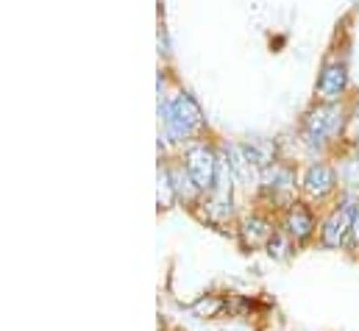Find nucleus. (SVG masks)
<instances>
[{
  "mask_svg": "<svg viewBox=\"0 0 359 331\" xmlns=\"http://www.w3.org/2000/svg\"><path fill=\"white\" fill-rule=\"evenodd\" d=\"M162 114H165V126H168V131H170L173 140L195 137V134H201L203 126H206V120H203L198 103H195L187 92H181L173 100H168L165 109H162Z\"/></svg>",
  "mask_w": 359,
  "mask_h": 331,
  "instance_id": "f257e3e1",
  "label": "nucleus"
},
{
  "mask_svg": "<svg viewBox=\"0 0 359 331\" xmlns=\"http://www.w3.org/2000/svg\"><path fill=\"white\" fill-rule=\"evenodd\" d=\"M340 128H343V112L334 103H326V106L312 109L309 117L304 120V140H306L309 148H320Z\"/></svg>",
  "mask_w": 359,
  "mask_h": 331,
  "instance_id": "f03ea898",
  "label": "nucleus"
},
{
  "mask_svg": "<svg viewBox=\"0 0 359 331\" xmlns=\"http://www.w3.org/2000/svg\"><path fill=\"white\" fill-rule=\"evenodd\" d=\"M184 162H187L189 181H192L198 189H203V192L215 189L220 165H217V156H215V151H212V148H206V145H195V148H189V151H187Z\"/></svg>",
  "mask_w": 359,
  "mask_h": 331,
  "instance_id": "7ed1b4c3",
  "label": "nucleus"
},
{
  "mask_svg": "<svg viewBox=\"0 0 359 331\" xmlns=\"http://www.w3.org/2000/svg\"><path fill=\"white\" fill-rule=\"evenodd\" d=\"M354 220H357V206L354 203H343L340 209H334L329 215V220L323 223V243L329 248H340L348 237V231H354Z\"/></svg>",
  "mask_w": 359,
  "mask_h": 331,
  "instance_id": "20e7f679",
  "label": "nucleus"
},
{
  "mask_svg": "<svg viewBox=\"0 0 359 331\" xmlns=\"http://www.w3.org/2000/svg\"><path fill=\"white\" fill-rule=\"evenodd\" d=\"M346 83H348L346 67H343L340 62H329V65L323 67L320 79H318V92H320V97L334 100V97H340V95H343Z\"/></svg>",
  "mask_w": 359,
  "mask_h": 331,
  "instance_id": "39448f33",
  "label": "nucleus"
},
{
  "mask_svg": "<svg viewBox=\"0 0 359 331\" xmlns=\"http://www.w3.org/2000/svg\"><path fill=\"white\" fill-rule=\"evenodd\" d=\"M334 170L329 165H312L306 173H304V189L315 198H323L334 189Z\"/></svg>",
  "mask_w": 359,
  "mask_h": 331,
  "instance_id": "423d86ee",
  "label": "nucleus"
},
{
  "mask_svg": "<svg viewBox=\"0 0 359 331\" xmlns=\"http://www.w3.org/2000/svg\"><path fill=\"white\" fill-rule=\"evenodd\" d=\"M240 154L245 156V162L257 170H268L270 165H276V145L268 140H251V142H243L240 145Z\"/></svg>",
  "mask_w": 359,
  "mask_h": 331,
  "instance_id": "0eeeda50",
  "label": "nucleus"
},
{
  "mask_svg": "<svg viewBox=\"0 0 359 331\" xmlns=\"http://www.w3.org/2000/svg\"><path fill=\"white\" fill-rule=\"evenodd\" d=\"M287 229H290V234H292L295 240H306V237L312 234V229H315L312 212H309L304 203H292L290 212H287Z\"/></svg>",
  "mask_w": 359,
  "mask_h": 331,
  "instance_id": "6e6552de",
  "label": "nucleus"
},
{
  "mask_svg": "<svg viewBox=\"0 0 359 331\" xmlns=\"http://www.w3.org/2000/svg\"><path fill=\"white\" fill-rule=\"evenodd\" d=\"M292 184H295L292 170H287V167H281V165H273V170L268 167V170L262 173V189H265V192H273V198L287 195V192L292 189Z\"/></svg>",
  "mask_w": 359,
  "mask_h": 331,
  "instance_id": "1a4fd4ad",
  "label": "nucleus"
},
{
  "mask_svg": "<svg viewBox=\"0 0 359 331\" xmlns=\"http://www.w3.org/2000/svg\"><path fill=\"white\" fill-rule=\"evenodd\" d=\"M273 234H276V231L270 229V223L262 220V217H251V220H245V226H243V240H245V245H251V248L268 245Z\"/></svg>",
  "mask_w": 359,
  "mask_h": 331,
  "instance_id": "9d476101",
  "label": "nucleus"
},
{
  "mask_svg": "<svg viewBox=\"0 0 359 331\" xmlns=\"http://www.w3.org/2000/svg\"><path fill=\"white\" fill-rule=\"evenodd\" d=\"M176 201V184H173V175L165 170L159 173V206H173Z\"/></svg>",
  "mask_w": 359,
  "mask_h": 331,
  "instance_id": "9b49d317",
  "label": "nucleus"
},
{
  "mask_svg": "<svg viewBox=\"0 0 359 331\" xmlns=\"http://www.w3.org/2000/svg\"><path fill=\"white\" fill-rule=\"evenodd\" d=\"M268 253L273 256V259H287V253H290V240L284 237V234H273L268 243Z\"/></svg>",
  "mask_w": 359,
  "mask_h": 331,
  "instance_id": "f8f14e48",
  "label": "nucleus"
},
{
  "mask_svg": "<svg viewBox=\"0 0 359 331\" xmlns=\"http://www.w3.org/2000/svg\"><path fill=\"white\" fill-rule=\"evenodd\" d=\"M343 134H346V140H348V142H359V103L354 106V112H351V117H348V123H346Z\"/></svg>",
  "mask_w": 359,
  "mask_h": 331,
  "instance_id": "ddd939ff",
  "label": "nucleus"
},
{
  "mask_svg": "<svg viewBox=\"0 0 359 331\" xmlns=\"http://www.w3.org/2000/svg\"><path fill=\"white\" fill-rule=\"evenodd\" d=\"M192 309H195V312H201V315L206 312V318H209V315H215V312H220V309H223V301H217V298H209V301H198Z\"/></svg>",
  "mask_w": 359,
  "mask_h": 331,
  "instance_id": "4468645a",
  "label": "nucleus"
},
{
  "mask_svg": "<svg viewBox=\"0 0 359 331\" xmlns=\"http://www.w3.org/2000/svg\"><path fill=\"white\" fill-rule=\"evenodd\" d=\"M354 240L359 243V209H357V220H354Z\"/></svg>",
  "mask_w": 359,
  "mask_h": 331,
  "instance_id": "2eb2a0df",
  "label": "nucleus"
}]
</instances>
